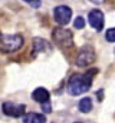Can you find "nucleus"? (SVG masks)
Listing matches in <instances>:
<instances>
[{"label": "nucleus", "instance_id": "2eb2a0df", "mask_svg": "<svg viewBox=\"0 0 115 123\" xmlns=\"http://www.w3.org/2000/svg\"><path fill=\"white\" fill-rule=\"evenodd\" d=\"M89 1H92V3H95V4H101V3H104L105 0H89Z\"/></svg>", "mask_w": 115, "mask_h": 123}, {"label": "nucleus", "instance_id": "39448f33", "mask_svg": "<svg viewBox=\"0 0 115 123\" xmlns=\"http://www.w3.org/2000/svg\"><path fill=\"white\" fill-rule=\"evenodd\" d=\"M53 19H55V22L58 25L66 26L71 22V19H72V10L68 6H65V4L56 6L53 9Z\"/></svg>", "mask_w": 115, "mask_h": 123}, {"label": "nucleus", "instance_id": "0eeeda50", "mask_svg": "<svg viewBox=\"0 0 115 123\" xmlns=\"http://www.w3.org/2000/svg\"><path fill=\"white\" fill-rule=\"evenodd\" d=\"M88 22L89 25L95 29L96 31H101L104 29V25H105V19H104V13L98 9H93L88 13Z\"/></svg>", "mask_w": 115, "mask_h": 123}, {"label": "nucleus", "instance_id": "f8f14e48", "mask_svg": "<svg viewBox=\"0 0 115 123\" xmlns=\"http://www.w3.org/2000/svg\"><path fill=\"white\" fill-rule=\"evenodd\" d=\"M105 39H107V42L114 43V42H115V27L107 30V33H105Z\"/></svg>", "mask_w": 115, "mask_h": 123}, {"label": "nucleus", "instance_id": "7ed1b4c3", "mask_svg": "<svg viewBox=\"0 0 115 123\" xmlns=\"http://www.w3.org/2000/svg\"><path fill=\"white\" fill-rule=\"evenodd\" d=\"M52 39L59 47L62 49H69L73 46V34L72 31L63 27H56L52 31Z\"/></svg>", "mask_w": 115, "mask_h": 123}, {"label": "nucleus", "instance_id": "1a4fd4ad", "mask_svg": "<svg viewBox=\"0 0 115 123\" xmlns=\"http://www.w3.org/2000/svg\"><path fill=\"white\" fill-rule=\"evenodd\" d=\"M49 52L50 50V46L49 43L45 40V39H40V37H36L33 40V53L37 55V53H43V52Z\"/></svg>", "mask_w": 115, "mask_h": 123}, {"label": "nucleus", "instance_id": "9b49d317", "mask_svg": "<svg viewBox=\"0 0 115 123\" xmlns=\"http://www.w3.org/2000/svg\"><path fill=\"white\" fill-rule=\"evenodd\" d=\"M78 106H79V110H81L82 113L91 112V109H92V99H91V97H84V99H81Z\"/></svg>", "mask_w": 115, "mask_h": 123}, {"label": "nucleus", "instance_id": "f257e3e1", "mask_svg": "<svg viewBox=\"0 0 115 123\" xmlns=\"http://www.w3.org/2000/svg\"><path fill=\"white\" fill-rule=\"evenodd\" d=\"M92 85V79L91 74H72L69 82H68V93L72 96H79L82 93L89 90Z\"/></svg>", "mask_w": 115, "mask_h": 123}, {"label": "nucleus", "instance_id": "9d476101", "mask_svg": "<svg viewBox=\"0 0 115 123\" xmlns=\"http://www.w3.org/2000/svg\"><path fill=\"white\" fill-rule=\"evenodd\" d=\"M23 123H46V117L40 113H28L23 117Z\"/></svg>", "mask_w": 115, "mask_h": 123}, {"label": "nucleus", "instance_id": "dca6fc26", "mask_svg": "<svg viewBox=\"0 0 115 123\" xmlns=\"http://www.w3.org/2000/svg\"><path fill=\"white\" fill-rule=\"evenodd\" d=\"M76 123H79V122H76Z\"/></svg>", "mask_w": 115, "mask_h": 123}, {"label": "nucleus", "instance_id": "ddd939ff", "mask_svg": "<svg viewBox=\"0 0 115 123\" xmlns=\"http://www.w3.org/2000/svg\"><path fill=\"white\" fill-rule=\"evenodd\" d=\"M73 26H75L76 29H84V27H85V19H84L82 16H78V17L75 19V22H73Z\"/></svg>", "mask_w": 115, "mask_h": 123}, {"label": "nucleus", "instance_id": "20e7f679", "mask_svg": "<svg viewBox=\"0 0 115 123\" xmlns=\"http://www.w3.org/2000/svg\"><path fill=\"white\" fill-rule=\"evenodd\" d=\"M95 59H96V56H95V50H93V47L89 46V44H86V46H84V47H81L79 52H78V56H76V64L81 66V67H85V66L92 64V63L95 62Z\"/></svg>", "mask_w": 115, "mask_h": 123}, {"label": "nucleus", "instance_id": "f03ea898", "mask_svg": "<svg viewBox=\"0 0 115 123\" xmlns=\"http://www.w3.org/2000/svg\"><path fill=\"white\" fill-rule=\"evenodd\" d=\"M23 46V37L20 34H3L0 31V52L13 53Z\"/></svg>", "mask_w": 115, "mask_h": 123}, {"label": "nucleus", "instance_id": "423d86ee", "mask_svg": "<svg viewBox=\"0 0 115 123\" xmlns=\"http://www.w3.org/2000/svg\"><path fill=\"white\" fill-rule=\"evenodd\" d=\"M25 109H26L25 105H17V103H13V102H4L3 106H1L3 113L6 116H10V117H20V116H23Z\"/></svg>", "mask_w": 115, "mask_h": 123}, {"label": "nucleus", "instance_id": "4468645a", "mask_svg": "<svg viewBox=\"0 0 115 123\" xmlns=\"http://www.w3.org/2000/svg\"><path fill=\"white\" fill-rule=\"evenodd\" d=\"M23 1H26L29 6H32L33 9H39V7H40V4H42V1H40V0H23Z\"/></svg>", "mask_w": 115, "mask_h": 123}, {"label": "nucleus", "instance_id": "6e6552de", "mask_svg": "<svg viewBox=\"0 0 115 123\" xmlns=\"http://www.w3.org/2000/svg\"><path fill=\"white\" fill-rule=\"evenodd\" d=\"M32 97H33V100H36L37 103L43 105V103H48V102H49L50 94H49V92H48L45 87H37V89H35V90H33Z\"/></svg>", "mask_w": 115, "mask_h": 123}]
</instances>
